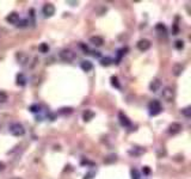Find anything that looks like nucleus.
Listing matches in <instances>:
<instances>
[{
  "label": "nucleus",
  "instance_id": "obj_20",
  "mask_svg": "<svg viewBox=\"0 0 191 179\" xmlns=\"http://www.w3.org/2000/svg\"><path fill=\"white\" fill-rule=\"evenodd\" d=\"M110 81H111V85H112L113 87H116V89H121V84H119L118 78L116 77V75H112V77L110 78Z\"/></svg>",
  "mask_w": 191,
  "mask_h": 179
},
{
  "label": "nucleus",
  "instance_id": "obj_7",
  "mask_svg": "<svg viewBox=\"0 0 191 179\" xmlns=\"http://www.w3.org/2000/svg\"><path fill=\"white\" fill-rule=\"evenodd\" d=\"M182 129H183V127H182L180 123H178V122H173V123H171V124L168 125L167 133H168L170 135H177V134H179V133L182 131Z\"/></svg>",
  "mask_w": 191,
  "mask_h": 179
},
{
  "label": "nucleus",
  "instance_id": "obj_4",
  "mask_svg": "<svg viewBox=\"0 0 191 179\" xmlns=\"http://www.w3.org/2000/svg\"><path fill=\"white\" fill-rule=\"evenodd\" d=\"M118 122L123 128H131V125H133L129 117H128L124 112H122V111L118 112Z\"/></svg>",
  "mask_w": 191,
  "mask_h": 179
},
{
  "label": "nucleus",
  "instance_id": "obj_26",
  "mask_svg": "<svg viewBox=\"0 0 191 179\" xmlns=\"http://www.w3.org/2000/svg\"><path fill=\"white\" fill-rule=\"evenodd\" d=\"M174 47L177 50H183L184 49V42L182 41V40H178V41H176L174 43Z\"/></svg>",
  "mask_w": 191,
  "mask_h": 179
},
{
  "label": "nucleus",
  "instance_id": "obj_35",
  "mask_svg": "<svg viewBox=\"0 0 191 179\" xmlns=\"http://www.w3.org/2000/svg\"><path fill=\"white\" fill-rule=\"evenodd\" d=\"M12 179H22V178H12Z\"/></svg>",
  "mask_w": 191,
  "mask_h": 179
},
{
  "label": "nucleus",
  "instance_id": "obj_30",
  "mask_svg": "<svg viewBox=\"0 0 191 179\" xmlns=\"http://www.w3.org/2000/svg\"><path fill=\"white\" fill-rule=\"evenodd\" d=\"M29 110L31 112H40V111H41V106L37 105V104H34V105H31V106L29 107Z\"/></svg>",
  "mask_w": 191,
  "mask_h": 179
},
{
  "label": "nucleus",
  "instance_id": "obj_16",
  "mask_svg": "<svg viewBox=\"0 0 191 179\" xmlns=\"http://www.w3.org/2000/svg\"><path fill=\"white\" fill-rule=\"evenodd\" d=\"M80 67H81V69H83L84 72H91L92 69H93V65H92V62L91 61H83L81 62V65H80Z\"/></svg>",
  "mask_w": 191,
  "mask_h": 179
},
{
  "label": "nucleus",
  "instance_id": "obj_23",
  "mask_svg": "<svg viewBox=\"0 0 191 179\" xmlns=\"http://www.w3.org/2000/svg\"><path fill=\"white\" fill-rule=\"evenodd\" d=\"M116 160H117V155H116V154H110L107 158H105L104 162H105V164H111V162H115Z\"/></svg>",
  "mask_w": 191,
  "mask_h": 179
},
{
  "label": "nucleus",
  "instance_id": "obj_2",
  "mask_svg": "<svg viewBox=\"0 0 191 179\" xmlns=\"http://www.w3.org/2000/svg\"><path fill=\"white\" fill-rule=\"evenodd\" d=\"M8 131H10V134L13 135V136H23L24 134H25V129H24V127L20 123H12L10 124L8 127Z\"/></svg>",
  "mask_w": 191,
  "mask_h": 179
},
{
  "label": "nucleus",
  "instance_id": "obj_12",
  "mask_svg": "<svg viewBox=\"0 0 191 179\" xmlns=\"http://www.w3.org/2000/svg\"><path fill=\"white\" fill-rule=\"evenodd\" d=\"M184 68H185L184 65H182V63H174L172 66V74L174 77H179L183 73Z\"/></svg>",
  "mask_w": 191,
  "mask_h": 179
},
{
  "label": "nucleus",
  "instance_id": "obj_32",
  "mask_svg": "<svg viewBox=\"0 0 191 179\" xmlns=\"http://www.w3.org/2000/svg\"><path fill=\"white\" fill-rule=\"evenodd\" d=\"M142 172H143V174H146V176H149V174H150V168H149L148 166H143Z\"/></svg>",
  "mask_w": 191,
  "mask_h": 179
},
{
  "label": "nucleus",
  "instance_id": "obj_28",
  "mask_svg": "<svg viewBox=\"0 0 191 179\" xmlns=\"http://www.w3.org/2000/svg\"><path fill=\"white\" fill-rule=\"evenodd\" d=\"M7 99H8V95L4 91H0V103H6Z\"/></svg>",
  "mask_w": 191,
  "mask_h": 179
},
{
  "label": "nucleus",
  "instance_id": "obj_21",
  "mask_svg": "<svg viewBox=\"0 0 191 179\" xmlns=\"http://www.w3.org/2000/svg\"><path fill=\"white\" fill-rule=\"evenodd\" d=\"M112 63V59L111 57H103V59L101 60V65L103 66V67H107V66H110Z\"/></svg>",
  "mask_w": 191,
  "mask_h": 179
},
{
  "label": "nucleus",
  "instance_id": "obj_24",
  "mask_svg": "<svg viewBox=\"0 0 191 179\" xmlns=\"http://www.w3.org/2000/svg\"><path fill=\"white\" fill-rule=\"evenodd\" d=\"M72 112H73L72 107H61L59 110V113H61V115H69Z\"/></svg>",
  "mask_w": 191,
  "mask_h": 179
},
{
  "label": "nucleus",
  "instance_id": "obj_11",
  "mask_svg": "<svg viewBox=\"0 0 191 179\" xmlns=\"http://www.w3.org/2000/svg\"><path fill=\"white\" fill-rule=\"evenodd\" d=\"M19 19H20V17H19V14H18L17 12H11V13L6 17V20H7L8 23L14 24V25H17V23L19 22Z\"/></svg>",
  "mask_w": 191,
  "mask_h": 179
},
{
  "label": "nucleus",
  "instance_id": "obj_13",
  "mask_svg": "<svg viewBox=\"0 0 191 179\" xmlns=\"http://www.w3.org/2000/svg\"><path fill=\"white\" fill-rule=\"evenodd\" d=\"M26 81H28V79H26V77L24 75L23 73H18L17 78H16V84H17L18 86L24 87L26 85Z\"/></svg>",
  "mask_w": 191,
  "mask_h": 179
},
{
  "label": "nucleus",
  "instance_id": "obj_9",
  "mask_svg": "<svg viewBox=\"0 0 191 179\" xmlns=\"http://www.w3.org/2000/svg\"><path fill=\"white\" fill-rule=\"evenodd\" d=\"M145 153H146V149L142 148V147H133L128 150V154L130 156H134V158H139Z\"/></svg>",
  "mask_w": 191,
  "mask_h": 179
},
{
  "label": "nucleus",
  "instance_id": "obj_14",
  "mask_svg": "<svg viewBox=\"0 0 191 179\" xmlns=\"http://www.w3.org/2000/svg\"><path fill=\"white\" fill-rule=\"evenodd\" d=\"M96 116L95 111H92V110H90V109H87V110H85L83 112V119L85 121V122H90L91 119H93Z\"/></svg>",
  "mask_w": 191,
  "mask_h": 179
},
{
  "label": "nucleus",
  "instance_id": "obj_19",
  "mask_svg": "<svg viewBox=\"0 0 191 179\" xmlns=\"http://www.w3.org/2000/svg\"><path fill=\"white\" fill-rule=\"evenodd\" d=\"M128 50V48H123V49H119L118 50V54H117V59H116V63L118 65L119 62H121V60H122V57L125 55V52Z\"/></svg>",
  "mask_w": 191,
  "mask_h": 179
},
{
  "label": "nucleus",
  "instance_id": "obj_6",
  "mask_svg": "<svg viewBox=\"0 0 191 179\" xmlns=\"http://www.w3.org/2000/svg\"><path fill=\"white\" fill-rule=\"evenodd\" d=\"M162 99L166 100L167 103L173 101V99H174V91H173V89L167 86V87L162 90Z\"/></svg>",
  "mask_w": 191,
  "mask_h": 179
},
{
  "label": "nucleus",
  "instance_id": "obj_22",
  "mask_svg": "<svg viewBox=\"0 0 191 179\" xmlns=\"http://www.w3.org/2000/svg\"><path fill=\"white\" fill-rule=\"evenodd\" d=\"M130 177H131V179H140L141 178V174H140V172L137 171L136 168H131Z\"/></svg>",
  "mask_w": 191,
  "mask_h": 179
},
{
  "label": "nucleus",
  "instance_id": "obj_18",
  "mask_svg": "<svg viewBox=\"0 0 191 179\" xmlns=\"http://www.w3.org/2000/svg\"><path fill=\"white\" fill-rule=\"evenodd\" d=\"M182 115L184 116V117H186V118H190L191 117V106L189 105V106H185L182 109Z\"/></svg>",
  "mask_w": 191,
  "mask_h": 179
},
{
  "label": "nucleus",
  "instance_id": "obj_3",
  "mask_svg": "<svg viewBox=\"0 0 191 179\" xmlns=\"http://www.w3.org/2000/svg\"><path fill=\"white\" fill-rule=\"evenodd\" d=\"M60 59L65 62H72L73 60L75 59V53L71 50V49H62L59 54Z\"/></svg>",
  "mask_w": 191,
  "mask_h": 179
},
{
  "label": "nucleus",
  "instance_id": "obj_33",
  "mask_svg": "<svg viewBox=\"0 0 191 179\" xmlns=\"http://www.w3.org/2000/svg\"><path fill=\"white\" fill-rule=\"evenodd\" d=\"M4 170H5V164L0 161V171H4Z\"/></svg>",
  "mask_w": 191,
  "mask_h": 179
},
{
  "label": "nucleus",
  "instance_id": "obj_8",
  "mask_svg": "<svg viewBox=\"0 0 191 179\" xmlns=\"http://www.w3.org/2000/svg\"><path fill=\"white\" fill-rule=\"evenodd\" d=\"M150 44H152V43H150L149 40L142 38V40H140V41L136 43V47L140 52H147L149 48H150Z\"/></svg>",
  "mask_w": 191,
  "mask_h": 179
},
{
  "label": "nucleus",
  "instance_id": "obj_15",
  "mask_svg": "<svg viewBox=\"0 0 191 179\" xmlns=\"http://www.w3.org/2000/svg\"><path fill=\"white\" fill-rule=\"evenodd\" d=\"M90 42H91L93 46H96V47H101V46H103V43H104V40H103V37H101V36H92V37L90 38Z\"/></svg>",
  "mask_w": 191,
  "mask_h": 179
},
{
  "label": "nucleus",
  "instance_id": "obj_34",
  "mask_svg": "<svg viewBox=\"0 0 191 179\" xmlns=\"http://www.w3.org/2000/svg\"><path fill=\"white\" fill-rule=\"evenodd\" d=\"M93 56H95V57H99V56H101V53H99V52H93Z\"/></svg>",
  "mask_w": 191,
  "mask_h": 179
},
{
  "label": "nucleus",
  "instance_id": "obj_25",
  "mask_svg": "<svg viewBox=\"0 0 191 179\" xmlns=\"http://www.w3.org/2000/svg\"><path fill=\"white\" fill-rule=\"evenodd\" d=\"M38 49H40V52L43 54H46L49 52V46H48L47 43H41L40 44V47H38Z\"/></svg>",
  "mask_w": 191,
  "mask_h": 179
},
{
  "label": "nucleus",
  "instance_id": "obj_31",
  "mask_svg": "<svg viewBox=\"0 0 191 179\" xmlns=\"http://www.w3.org/2000/svg\"><path fill=\"white\" fill-rule=\"evenodd\" d=\"M95 176H96L95 171H91V172H89L87 174H85V178H84V179H92Z\"/></svg>",
  "mask_w": 191,
  "mask_h": 179
},
{
  "label": "nucleus",
  "instance_id": "obj_5",
  "mask_svg": "<svg viewBox=\"0 0 191 179\" xmlns=\"http://www.w3.org/2000/svg\"><path fill=\"white\" fill-rule=\"evenodd\" d=\"M42 12H43L44 17H53L55 14V6L52 3H47L42 7Z\"/></svg>",
  "mask_w": 191,
  "mask_h": 179
},
{
  "label": "nucleus",
  "instance_id": "obj_17",
  "mask_svg": "<svg viewBox=\"0 0 191 179\" xmlns=\"http://www.w3.org/2000/svg\"><path fill=\"white\" fill-rule=\"evenodd\" d=\"M17 59H18V61L20 62V65H25L26 63V61H28V56L25 55L24 53H18L17 54Z\"/></svg>",
  "mask_w": 191,
  "mask_h": 179
},
{
  "label": "nucleus",
  "instance_id": "obj_1",
  "mask_svg": "<svg viewBox=\"0 0 191 179\" xmlns=\"http://www.w3.org/2000/svg\"><path fill=\"white\" fill-rule=\"evenodd\" d=\"M162 111V106H161V103L156 99L149 101L148 104V112L150 116H158L159 113Z\"/></svg>",
  "mask_w": 191,
  "mask_h": 179
},
{
  "label": "nucleus",
  "instance_id": "obj_27",
  "mask_svg": "<svg viewBox=\"0 0 191 179\" xmlns=\"http://www.w3.org/2000/svg\"><path fill=\"white\" fill-rule=\"evenodd\" d=\"M28 24H29V20H28V19H19V22L17 23V26H19V28H25V26H28Z\"/></svg>",
  "mask_w": 191,
  "mask_h": 179
},
{
  "label": "nucleus",
  "instance_id": "obj_10",
  "mask_svg": "<svg viewBox=\"0 0 191 179\" xmlns=\"http://www.w3.org/2000/svg\"><path fill=\"white\" fill-rule=\"evenodd\" d=\"M161 86H162V84H161V80L160 79H158V78H154L150 84H149V90L152 91V92H158L159 90L161 89Z\"/></svg>",
  "mask_w": 191,
  "mask_h": 179
},
{
  "label": "nucleus",
  "instance_id": "obj_29",
  "mask_svg": "<svg viewBox=\"0 0 191 179\" xmlns=\"http://www.w3.org/2000/svg\"><path fill=\"white\" fill-rule=\"evenodd\" d=\"M155 29H156V31H160V32H166V26L164 25V24H161V23H159V24H156V26H155Z\"/></svg>",
  "mask_w": 191,
  "mask_h": 179
}]
</instances>
